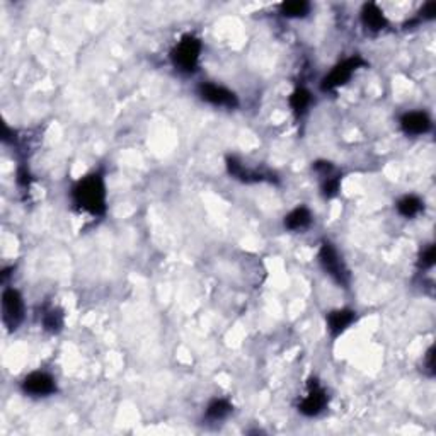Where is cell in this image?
Listing matches in <instances>:
<instances>
[{"label":"cell","mask_w":436,"mask_h":436,"mask_svg":"<svg viewBox=\"0 0 436 436\" xmlns=\"http://www.w3.org/2000/svg\"><path fill=\"white\" fill-rule=\"evenodd\" d=\"M106 183L99 173L84 176L72 187V202L81 211L101 217L106 213Z\"/></svg>","instance_id":"6da1fadb"},{"label":"cell","mask_w":436,"mask_h":436,"mask_svg":"<svg viewBox=\"0 0 436 436\" xmlns=\"http://www.w3.org/2000/svg\"><path fill=\"white\" fill-rule=\"evenodd\" d=\"M203 45L193 34H187L181 38V41L176 43L171 51V62L179 72L184 74H193L198 69L199 57H202Z\"/></svg>","instance_id":"7a4b0ae2"},{"label":"cell","mask_w":436,"mask_h":436,"mask_svg":"<svg viewBox=\"0 0 436 436\" xmlns=\"http://www.w3.org/2000/svg\"><path fill=\"white\" fill-rule=\"evenodd\" d=\"M319 264L324 270V273L329 275L331 278L338 283L339 286L348 288L351 283V275L348 266L339 256L338 249L331 242H322L319 249Z\"/></svg>","instance_id":"3957f363"},{"label":"cell","mask_w":436,"mask_h":436,"mask_svg":"<svg viewBox=\"0 0 436 436\" xmlns=\"http://www.w3.org/2000/svg\"><path fill=\"white\" fill-rule=\"evenodd\" d=\"M24 300L15 288H6L2 293V321L9 331L18 329L24 321Z\"/></svg>","instance_id":"277c9868"},{"label":"cell","mask_w":436,"mask_h":436,"mask_svg":"<svg viewBox=\"0 0 436 436\" xmlns=\"http://www.w3.org/2000/svg\"><path fill=\"white\" fill-rule=\"evenodd\" d=\"M198 95L203 101L211 104L215 107H225V110H234L239 106V98L235 92H232L227 87L218 86L213 82H203L198 87Z\"/></svg>","instance_id":"5b68a950"},{"label":"cell","mask_w":436,"mask_h":436,"mask_svg":"<svg viewBox=\"0 0 436 436\" xmlns=\"http://www.w3.org/2000/svg\"><path fill=\"white\" fill-rule=\"evenodd\" d=\"M327 392L317 380H310L309 385H307L305 395L302 397V401L298 404V411L303 416H309V418H314V416H319L326 409L327 406Z\"/></svg>","instance_id":"8992f818"},{"label":"cell","mask_w":436,"mask_h":436,"mask_svg":"<svg viewBox=\"0 0 436 436\" xmlns=\"http://www.w3.org/2000/svg\"><path fill=\"white\" fill-rule=\"evenodd\" d=\"M363 65H365V62H363L362 57H351L343 60L341 63H338V65L322 79V91H333L336 87L345 86V84L351 79V75Z\"/></svg>","instance_id":"52a82bcc"},{"label":"cell","mask_w":436,"mask_h":436,"mask_svg":"<svg viewBox=\"0 0 436 436\" xmlns=\"http://www.w3.org/2000/svg\"><path fill=\"white\" fill-rule=\"evenodd\" d=\"M21 389L31 397H48L57 392V380L46 371H33L22 380Z\"/></svg>","instance_id":"ba28073f"},{"label":"cell","mask_w":436,"mask_h":436,"mask_svg":"<svg viewBox=\"0 0 436 436\" xmlns=\"http://www.w3.org/2000/svg\"><path fill=\"white\" fill-rule=\"evenodd\" d=\"M401 128L406 135L419 137L431 130V119L423 111H409L401 118Z\"/></svg>","instance_id":"9c48e42d"},{"label":"cell","mask_w":436,"mask_h":436,"mask_svg":"<svg viewBox=\"0 0 436 436\" xmlns=\"http://www.w3.org/2000/svg\"><path fill=\"white\" fill-rule=\"evenodd\" d=\"M315 173L321 176L322 184H321V190L322 194L326 198H334L339 191V184H341V176L334 171L333 164L329 162H317L314 166Z\"/></svg>","instance_id":"30bf717a"},{"label":"cell","mask_w":436,"mask_h":436,"mask_svg":"<svg viewBox=\"0 0 436 436\" xmlns=\"http://www.w3.org/2000/svg\"><path fill=\"white\" fill-rule=\"evenodd\" d=\"M356 322V312L350 309H339L333 310L327 315V329L333 338H338L339 334L345 333Z\"/></svg>","instance_id":"8fae6325"},{"label":"cell","mask_w":436,"mask_h":436,"mask_svg":"<svg viewBox=\"0 0 436 436\" xmlns=\"http://www.w3.org/2000/svg\"><path fill=\"white\" fill-rule=\"evenodd\" d=\"M359 14H362L363 26L370 31H382V29H385L387 24H389L387 22V18H385V14H383V11L374 2L365 4Z\"/></svg>","instance_id":"7c38bea8"},{"label":"cell","mask_w":436,"mask_h":436,"mask_svg":"<svg viewBox=\"0 0 436 436\" xmlns=\"http://www.w3.org/2000/svg\"><path fill=\"white\" fill-rule=\"evenodd\" d=\"M312 223V213L307 206H297L285 217V229L298 232L307 229Z\"/></svg>","instance_id":"4fadbf2b"},{"label":"cell","mask_w":436,"mask_h":436,"mask_svg":"<svg viewBox=\"0 0 436 436\" xmlns=\"http://www.w3.org/2000/svg\"><path fill=\"white\" fill-rule=\"evenodd\" d=\"M232 411H234V407H232V404L227 399H215V401L208 404L206 419H210L213 423L223 421V419L229 418Z\"/></svg>","instance_id":"5bb4252c"},{"label":"cell","mask_w":436,"mask_h":436,"mask_svg":"<svg viewBox=\"0 0 436 436\" xmlns=\"http://www.w3.org/2000/svg\"><path fill=\"white\" fill-rule=\"evenodd\" d=\"M423 208H425V203L421 202V198L414 194L404 196L402 199L397 202V211L406 218H413L416 215H419Z\"/></svg>","instance_id":"9a60e30c"},{"label":"cell","mask_w":436,"mask_h":436,"mask_svg":"<svg viewBox=\"0 0 436 436\" xmlns=\"http://www.w3.org/2000/svg\"><path fill=\"white\" fill-rule=\"evenodd\" d=\"M312 104V94L303 87H298V89L293 91V94L290 95V107L297 116L305 114L309 111Z\"/></svg>","instance_id":"2e32d148"},{"label":"cell","mask_w":436,"mask_h":436,"mask_svg":"<svg viewBox=\"0 0 436 436\" xmlns=\"http://www.w3.org/2000/svg\"><path fill=\"white\" fill-rule=\"evenodd\" d=\"M279 11L285 18L290 19H300L305 18L307 14L310 12V4L309 2H302V0H295V2H285L279 6Z\"/></svg>","instance_id":"e0dca14e"},{"label":"cell","mask_w":436,"mask_h":436,"mask_svg":"<svg viewBox=\"0 0 436 436\" xmlns=\"http://www.w3.org/2000/svg\"><path fill=\"white\" fill-rule=\"evenodd\" d=\"M43 326H45V329L50 331V333H58V331L63 327L62 310L57 309V307L46 309L45 314H43Z\"/></svg>","instance_id":"ac0fdd59"},{"label":"cell","mask_w":436,"mask_h":436,"mask_svg":"<svg viewBox=\"0 0 436 436\" xmlns=\"http://www.w3.org/2000/svg\"><path fill=\"white\" fill-rule=\"evenodd\" d=\"M435 264V246H428L419 256V266L421 267H433Z\"/></svg>","instance_id":"d6986e66"},{"label":"cell","mask_w":436,"mask_h":436,"mask_svg":"<svg viewBox=\"0 0 436 436\" xmlns=\"http://www.w3.org/2000/svg\"><path fill=\"white\" fill-rule=\"evenodd\" d=\"M421 15L423 19H433L436 15V4L435 2L426 4V6L421 9Z\"/></svg>","instance_id":"ffe728a7"}]
</instances>
